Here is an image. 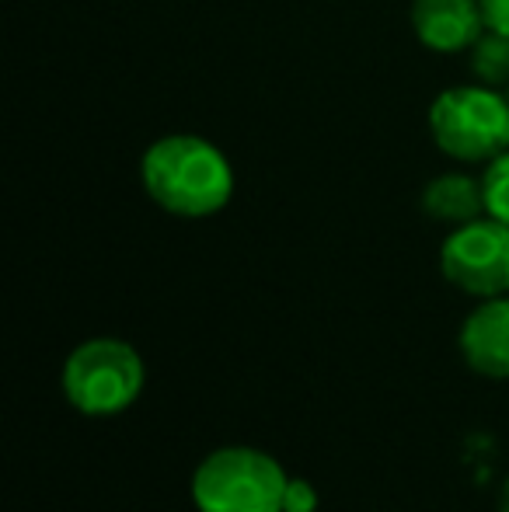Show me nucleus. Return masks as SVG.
Returning a JSON list of instances; mask_svg holds the SVG:
<instances>
[{
    "label": "nucleus",
    "instance_id": "2",
    "mask_svg": "<svg viewBox=\"0 0 509 512\" xmlns=\"http://www.w3.org/2000/svg\"><path fill=\"white\" fill-rule=\"evenodd\" d=\"M429 133L440 154L461 164H489L509 150V102L499 88L461 84L436 95Z\"/></svg>",
    "mask_w": 509,
    "mask_h": 512
},
{
    "label": "nucleus",
    "instance_id": "9",
    "mask_svg": "<svg viewBox=\"0 0 509 512\" xmlns=\"http://www.w3.org/2000/svg\"><path fill=\"white\" fill-rule=\"evenodd\" d=\"M468 70L485 88H506L509 84V35L485 28L475 46L468 49Z\"/></svg>",
    "mask_w": 509,
    "mask_h": 512
},
{
    "label": "nucleus",
    "instance_id": "6",
    "mask_svg": "<svg viewBox=\"0 0 509 512\" xmlns=\"http://www.w3.org/2000/svg\"><path fill=\"white\" fill-rule=\"evenodd\" d=\"M412 32L433 53H468L485 18L478 0H412Z\"/></svg>",
    "mask_w": 509,
    "mask_h": 512
},
{
    "label": "nucleus",
    "instance_id": "13",
    "mask_svg": "<svg viewBox=\"0 0 509 512\" xmlns=\"http://www.w3.org/2000/svg\"><path fill=\"white\" fill-rule=\"evenodd\" d=\"M499 512H509V478L503 481V492H499Z\"/></svg>",
    "mask_w": 509,
    "mask_h": 512
},
{
    "label": "nucleus",
    "instance_id": "14",
    "mask_svg": "<svg viewBox=\"0 0 509 512\" xmlns=\"http://www.w3.org/2000/svg\"><path fill=\"white\" fill-rule=\"evenodd\" d=\"M503 95H506V102H509V84H506V88H503Z\"/></svg>",
    "mask_w": 509,
    "mask_h": 512
},
{
    "label": "nucleus",
    "instance_id": "5",
    "mask_svg": "<svg viewBox=\"0 0 509 512\" xmlns=\"http://www.w3.org/2000/svg\"><path fill=\"white\" fill-rule=\"evenodd\" d=\"M440 272L447 283L471 297H506L509 293V223L496 216L454 227L440 248Z\"/></svg>",
    "mask_w": 509,
    "mask_h": 512
},
{
    "label": "nucleus",
    "instance_id": "11",
    "mask_svg": "<svg viewBox=\"0 0 509 512\" xmlns=\"http://www.w3.org/2000/svg\"><path fill=\"white\" fill-rule=\"evenodd\" d=\"M314 509H318V492H314L311 481H300V478L286 481L283 512H314Z\"/></svg>",
    "mask_w": 509,
    "mask_h": 512
},
{
    "label": "nucleus",
    "instance_id": "4",
    "mask_svg": "<svg viewBox=\"0 0 509 512\" xmlns=\"http://www.w3.org/2000/svg\"><path fill=\"white\" fill-rule=\"evenodd\" d=\"M143 359L123 338L81 342L63 363V394L81 415H119L143 391Z\"/></svg>",
    "mask_w": 509,
    "mask_h": 512
},
{
    "label": "nucleus",
    "instance_id": "12",
    "mask_svg": "<svg viewBox=\"0 0 509 512\" xmlns=\"http://www.w3.org/2000/svg\"><path fill=\"white\" fill-rule=\"evenodd\" d=\"M478 7H482L485 28L509 35V0H478Z\"/></svg>",
    "mask_w": 509,
    "mask_h": 512
},
{
    "label": "nucleus",
    "instance_id": "10",
    "mask_svg": "<svg viewBox=\"0 0 509 512\" xmlns=\"http://www.w3.org/2000/svg\"><path fill=\"white\" fill-rule=\"evenodd\" d=\"M482 192H485V213L509 223V150L485 164L482 171Z\"/></svg>",
    "mask_w": 509,
    "mask_h": 512
},
{
    "label": "nucleus",
    "instance_id": "1",
    "mask_svg": "<svg viewBox=\"0 0 509 512\" xmlns=\"http://www.w3.org/2000/svg\"><path fill=\"white\" fill-rule=\"evenodd\" d=\"M147 196L175 216H213L234 196V171L224 150L192 133L161 136L140 161Z\"/></svg>",
    "mask_w": 509,
    "mask_h": 512
},
{
    "label": "nucleus",
    "instance_id": "7",
    "mask_svg": "<svg viewBox=\"0 0 509 512\" xmlns=\"http://www.w3.org/2000/svg\"><path fill=\"white\" fill-rule=\"evenodd\" d=\"M461 356L482 377L509 380V293L482 300L464 317Z\"/></svg>",
    "mask_w": 509,
    "mask_h": 512
},
{
    "label": "nucleus",
    "instance_id": "8",
    "mask_svg": "<svg viewBox=\"0 0 509 512\" xmlns=\"http://www.w3.org/2000/svg\"><path fill=\"white\" fill-rule=\"evenodd\" d=\"M419 206L426 209V216L450 227H464V223L478 220L485 213V192L482 178L461 175V171H447V175H436L433 182L422 189Z\"/></svg>",
    "mask_w": 509,
    "mask_h": 512
},
{
    "label": "nucleus",
    "instance_id": "3",
    "mask_svg": "<svg viewBox=\"0 0 509 512\" xmlns=\"http://www.w3.org/2000/svg\"><path fill=\"white\" fill-rule=\"evenodd\" d=\"M286 474L279 460L252 446L213 450L192 474L199 512H283Z\"/></svg>",
    "mask_w": 509,
    "mask_h": 512
}]
</instances>
